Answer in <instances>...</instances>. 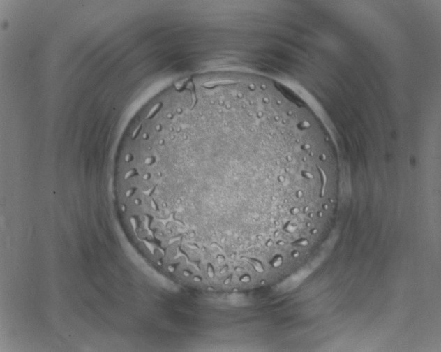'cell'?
I'll return each mask as SVG.
<instances>
[{
    "mask_svg": "<svg viewBox=\"0 0 441 352\" xmlns=\"http://www.w3.org/2000/svg\"><path fill=\"white\" fill-rule=\"evenodd\" d=\"M168 187L177 202L239 205L286 200L299 182L293 148L263 131L224 125L169 140Z\"/></svg>",
    "mask_w": 441,
    "mask_h": 352,
    "instance_id": "cell-1",
    "label": "cell"
}]
</instances>
